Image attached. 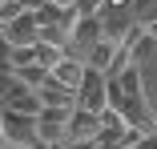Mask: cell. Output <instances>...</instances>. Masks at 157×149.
Masks as SVG:
<instances>
[{"instance_id":"6da1fadb","label":"cell","mask_w":157,"mask_h":149,"mask_svg":"<svg viewBox=\"0 0 157 149\" xmlns=\"http://www.w3.org/2000/svg\"><path fill=\"white\" fill-rule=\"evenodd\" d=\"M0 137H4V145L28 149L36 141V117H20L12 109H0Z\"/></svg>"},{"instance_id":"7a4b0ae2","label":"cell","mask_w":157,"mask_h":149,"mask_svg":"<svg viewBox=\"0 0 157 149\" xmlns=\"http://www.w3.org/2000/svg\"><path fill=\"white\" fill-rule=\"evenodd\" d=\"M0 36H4L12 48H33L40 40V24H36V12H24V16H12L0 24Z\"/></svg>"},{"instance_id":"3957f363","label":"cell","mask_w":157,"mask_h":149,"mask_svg":"<svg viewBox=\"0 0 157 149\" xmlns=\"http://www.w3.org/2000/svg\"><path fill=\"white\" fill-rule=\"evenodd\" d=\"M69 117H73V109H40V117H36V141H44V145H65L69 141Z\"/></svg>"},{"instance_id":"277c9868","label":"cell","mask_w":157,"mask_h":149,"mask_svg":"<svg viewBox=\"0 0 157 149\" xmlns=\"http://www.w3.org/2000/svg\"><path fill=\"white\" fill-rule=\"evenodd\" d=\"M77 109L97 113V117L109 109V97H105V77H101V73L85 69V81H81V89H77Z\"/></svg>"},{"instance_id":"5b68a950","label":"cell","mask_w":157,"mask_h":149,"mask_svg":"<svg viewBox=\"0 0 157 149\" xmlns=\"http://www.w3.org/2000/svg\"><path fill=\"white\" fill-rule=\"evenodd\" d=\"M65 133H69V141H101V117L85 113V109H73Z\"/></svg>"},{"instance_id":"8992f818","label":"cell","mask_w":157,"mask_h":149,"mask_svg":"<svg viewBox=\"0 0 157 149\" xmlns=\"http://www.w3.org/2000/svg\"><path fill=\"white\" fill-rule=\"evenodd\" d=\"M36 97H40L44 109H77V93H73V89H65V85H56L52 77L36 89Z\"/></svg>"},{"instance_id":"52a82bcc","label":"cell","mask_w":157,"mask_h":149,"mask_svg":"<svg viewBox=\"0 0 157 149\" xmlns=\"http://www.w3.org/2000/svg\"><path fill=\"white\" fill-rule=\"evenodd\" d=\"M48 77H52L56 85H65V89H73V93H77L81 81H85V61H77V56H65V61H60Z\"/></svg>"},{"instance_id":"ba28073f","label":"cell","mask_w":157,"mask_h":149,"mask_svg":"<svg viewBox=\"0 0 157 149\" xmlns=\"http://www.w3.org/2000/svg\"><path fill=\"white\" fill-rule=\"evenodd\" d=\"M73 40L77 44H101L105 40V20L101 16H85V20H77V28H73Z\"/></svg>"},{"instance_id":"9c48e42d","label":"cell","mask_w":157,"mask_h":149,"mask_svg":"<svg viewBox=\"0 0 157 149\" xmlns=\"http://www.w3.org/2000/svg\"><path fill=\"white\" fill-rule=\"evenodd\" d=\"M113 56H117V44H113V40H101V44L89 48V65H85V69H93V73L105 77V73L113 69Z\"/></svg>"},{"instance_id":"30bf717a","label":"cell","mask_w":157,"mask_h":149,"mask_svg":"<svg viewBox=\"0 0 157 149\" xmlns=\"http://www.w3.org/2000/svg\"><path fill=\"white\" fill-rule=\"evenodd\" d=\"M65 56H69V48H56V44H36V65H40V69H48V73H52L60 61H65Z\"/></svg>"},{"instance_id":"8fae6325","label":"cell","mask_w":157,"mask_h":149,"mask_svg":"<svg viewBox=\"0 0 157 149\" xmlns=\"http://www.w3.org/2000/svg\"><path fill=\"white\" fill-rule=\"evenodd\" d=\"M69 8L85 20V16H101V0H69Z\"/></svg>"},{"instance_id":"7c38bea8","label":"cell","mask_w":157,"mask_h":149,"mask_svg":"<svg viewBox=\"0 0 157 149\" xmlns=\"http://www.w3.org/2000/svg\"><path fill=\"white\" fill-rule=\"evenodd\" d=\"M20 81H16V73H0V101H8V93L16 89Z\"/></svg>"},{"instance_id":"4fadbf2b","label":"cell","mask_w":157,"mask_h":149,"mask_svg":"<svg viewBox=\"0 0 157 149\" xmlns=\"http://www.w3.org/2000/svg\"><path fill=\"white\" fill-rule=\"evenodd\" d=\"M133 8H137V16H145L149 8H157V0H133Z\"/></svg>"},{"instance_id":"5bb4252c","label":"cell","mask_w":157,"mask_h":149,"mask_svg":"<svg viewBox=\"0 0 157 149\" xmlns=\"http://www.w3.org/2000/svg\"><path fill=\"white\" fill-rule=\"evenodd\" d=\"M137 149H157V133H145V137L137 141Z\"/></svg>"},{"instance_id":"9a60e30c","label":"cell","mask_w":157,"mask_h":149,"mask_svg":"<svg viewBox=\"0 0 157 149\" xmlns=\"http://www.w3.org/2000/svg\"><path fill=\"white\" fill-rule=\"evenodd\" d=\"M65 149H97V141H65Z\"/></svg>"},{"instance_id":"2e32d148","label":"cell","mask_w":157,"mask_h":149,"mask_svg":"<svg viewBox=\"0 0 157 149\" xmlns=\"http://www.w3.org/2000/svg\"><path fill=\"white\" fill-rule=\"evenodd\" d=\"M145 32H149V36H153V40H157V16H153V20H149V24H145Z\"/></svg>"},{"instance_id":"e0dca14e","label":"cell","mask_w":157,"mask_h":149,"mask_svg":"<svg viewBox=\"0 0 157 149\" xmlns=\"http://www.w3.org/2000/svg\"><path fill=\"white\" fill-rule=\"evenodd\" d=\"M28 149H65V145H44V141H33Z\"/></svg>"},{"instance_id":"ac0fdd59","label":"cell","mask_w":157,"mask_h":149,"mask_svg":"<svg viewBox=\"0 0 157 149\" xmlns=\"http://www.w3.org/2000/svg\"><path fill=\"white\" fill-rule=\"evenodd\" d=\"M0 149H16V145H0Z\"/></svg>"},{"instance_id":"d6986e66","label":"cell","mask_w":157,"mask_h":149,"mask_svg":"<svg viewBox=\"0 0 157 149\" xmlns=\"http://www.w3.org/2000/svg\"><path fill=\"white\" fill-rule=\"evenodd\" d=\"M153 129H157V113H153Z\"/></svg>"},{"instance_id":"ffe728a7","label":"cell","mask_w":157,"mask_h":149,"mask_svg":"<svg viewBox=\"0 0 157 149\" xmlns=\"http://www.w3.org/2000/svg\"><path fill=\"white\" fill-rule=\"evenodd\" d=\"M4 4H8V0H0V8H4Z\"/></svg>"},{"instance_id":"44dd1931","label":"cell","mask_w":157,"mask_h":149,"mask_svg":"<svg viewBox=\"0 0 157 149\" xmlns=\"http://www.w3.org/2000/svg\"><path fill=\"white\" fill-rule=\"evenodd\" d=\"M0 145H4V137H0Z\"/></svg>"}]
</instances>
